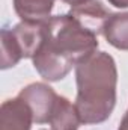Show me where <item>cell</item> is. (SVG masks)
<instances>
[{"mask_svg": "<svg viewBox=\"0 0 128 130\" xmlns=\"http://www.w3.org/2000/svg\"><path fill=\"white\" fill-rule=\"evenodd\" d=\"M98 48V35L84 27L69 12L47 20L45 39L33 56V67L44 80L59 82L72 67Z\"/></svg>", "mask_w": 128, "mask_h": 130, "instance_id": "1", "label": "cell"}, {"mask_svg": "<svg viewBox=\"0 0 128 130\" xmlns=\"http://www.w3.org/2000/svg\"><path fill=\"white\" fill-rule=\"evenodd\" d=\"M75 107L81 124H99L109 120L116 104L118 68L105 52H95L75 65Z\"/></svg>", "mask_w": 128, "mask_h": 130, "instance_id": "2", "label": "cell"}, {"mask_svg": "<svg viewBox=\"0 0 128 130\" xmlns=\"http://www.w3.org/2000/svg\"><path fill=\"white\" fill-rule=\"evenodd\" d=\"M18 97L32 110L33 121L38 124H45L50 121L53 107H54L59 95L47 83L35 82V83L27 85L26 88H23L20 91Z\"/></svg>", "mask_w": 128, "mask_h": 130, "instance_id": "3", "label": "cell"}, {"mask_svg": "<svg viewBox=\"0 0 128 130\" xmlns=\"http://www.w3.org/2000/svg\"><path fill=\"white\" fill-rule=\"evenodd\" d=\"M45 32H47V21H41V23L21 21L11 29L12 38L21 56L30 59H33L36 52L41 48L45 39Z\"/></svg>", "mask_w": 128, "mask_h": 130, "instance_id": "4", "label": "cell"}, {"mask_svg": "<svg viewBox=\"0 0 128 130\" xmlns=\"http://www.w3.org/2000/svg\"><path fill=\"white\" fill-rule=\"evenodd\" d=\"M32 123H35L32 110L18 95L2 103L0 130H30Z\"/></svg>", "mask_w": 128, "mask_h": 130, "instance_id": "5", "label": "cell"}, {"mask_svg": "<svg viewBox=\"0 0 128 130\" xmlns=\"http://www.w3.org/2000/svg\"><path fill=\"white\" fill-rule=\"evenodd\" d=\"M69 14L75 17L84 27L91 29L96 35L102 33V26L105 20L112 15V12L99 2V0H91L84 5L71 8Z\"/></svg>", "mask_w": 128, "mask_h": 130, "instance_id": "6", "label": "cell"}, {"mask_svg": "<svg viewBox=\"0 0 128 130\" xmlns=\"http://www.w3.org/2000/svg\"><path fill=\"white\" fill-rule=\"evenodd\" d=\"M48 123L51 130H78L81 120L75 104H72L66 97L59 95Z\"/></svg>", "mask_w": 128, "mask_h": 130, "instance_id": "7", "label": "cell"}, {"mask_svg": "<svg viewBox=\"0 0 128 130\" xmlns=\"http://www.w3.org/2000/svg\"><path fill=\"white\" fill-rule=\"evenodd\" d=\"M101 35L115 48L128 50V12L112 14L105 20Z\"/></svg>", "mask_w": 128, "mask_h": 130, "instance_id": "8", "label": "cell"}, {"mask_svg": "<svg viewBox=\"0 0 128 130\" xmlns=\"http://www.w3.org/2000/svg\"><path fill=\"white\" fill-rule=\"evenodd\" d=\"M54 2L56 0H14V9L21 21L41 23L51 17Z\"/></svg>", "mask_w": 128, "mask_h": 130, "instance_id": "9", "label": "cell"}, {"mask_svg": "<svg viewBox=\"0 0 128 130\" xmlns=\"http://www.w3.org/2000/svg\"><path fill=\"white\" fill-rule=\"evenodd\" d=\"M20 59H23V56L12 38L11 29L3 27L2 29V68L8 70L11 67H15L20 62Z\"/></svg>", "mask_w": 128, "mask_h": 130, "instance_id": "10", "label": "cell"}, {"mask_svg": "<svg viewBox=\"0 0 128 130\" xmlns=\"http://www.w3.org/2000/svg\"><path fill=\"white\" fill-rule=\"evenodd\" d=\"M109 3L113 5L115 8H121V9L128 8V0H109Z\"/></svg>", "mask_w": 128, "mask_h": 130, "instance_id": "11", "label": "cell"}, {"mask_svg": "<svg viewBox=\"0 0 128 130\" xmlns=\"http://www.w3.org/2000/svg\"><path fill=\"white\" fill-rule=\"evenodd\" d=\"M62 2L68 3V5H71V8H74V6L84 5V3H88V2H91V0H62Z\"/></svg>", "mask_w": 128, "mask_h": 130, "instance_id": "12", "label": "cell"}, {"mask_svg": "<svg viewBox=\"0 0 128 130\" xmlns=\"http://www.w3.org/2000/svg\"><path fill=\"white\" fill-rule=\"evenodd\" d=\"M118 130H128V110L125 112L124 118L121 120V124H119V127H118Z\"/></svg>", "mask_w": 128, "mask_h": 130, "instance_id": "13", "label": "cell"}, {"mask_svg": "<svg viewBox=\"0 0 128 130\" xmlns=\"http://www.w3.org/2000/svg\"><path fill=\"white\" fill-rule=\"evenodd\" d=\"M44 130H45V129H44Z\"/></svg>", "mask_w": 128, "mask_h": 130, "instance_id": "14", "label": "cell"}]
</instances>
